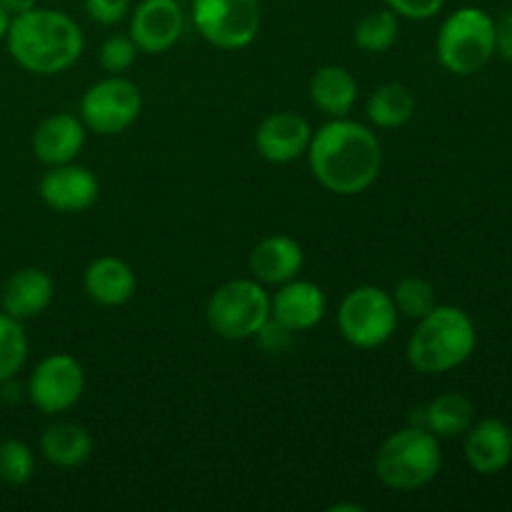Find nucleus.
<instances>
[{"label": "nucleus", "instance_id": "473e14b6", "mask_svg": "<svg viewBox=\"0 0 512 512\" xmlns=\"http://www.w3.org/2000/svg\"><path fill=\"white\" fill-rule=\"evenodd\" d=\"M0 5H3V8L10 13V18H13V15H20L25 13V10L35 8L38 0H0Z\"/></svg>", "mask_w": 512, "mask_h": 512}, {"label": "nucleus", "instance_id": "c85d7f7f", "mask_svg": "<svg viewBox=\"0 0 512 512\" xmlns=\"http://www.w3.org/2000/svg\"><path fill=\"white\" fill-rule=\"evenodd\" d=\"M390 10H393L398 18L408 20H428L443 10L445 0H385Z\"/></svg>", "mask_w": 512, "mask_h": 512}, {"label": "nucleus", "instance_id": "2eb2a0df", "mask_svg": "<svg viewBox=\"0 0 512 512\" xmlns=\"http://www.w3.org/2000/svg\"><path fill=\"white\" fill-rule=\"evenodd\" d=\"M305 253L300 243L290 235L275 233L260 240L253 248L248 268L260 285H283L298 278L303 270Z\"/></svg>", "mask_w": 512, "mask_h": 512}, {"label": "nucleus", "instance_id": "f8f14e48", "mask_svg": "<svg viewBox=\"0 0 512 512\" xmlns=\"http://www.w3.org/2000/svg\"><path fill=\"white\" fill-rule=\"evenodd\" d=\"M183 30L185 13L178 0H143L130 15V38L150 55L173 48Z\"/></svg>", "mask_w": 512, "mask_h": 512}, {"label": "nucleus", "instance_id": "f704fd0d", "mask_svg": "<svg viewBox=\"0 0 512 512\" xmlns=\"http://www.w3.org/2000/svg\"><path fill=\"white\" fill-rule=\"evenodd\" d=\"M343 510L363 512V508H360V505H333V508H330V512H343Z\"/></svg>", "mask_w": 512, "mask_h": 512}, {"label": "nucleus", "instance_id": "4be33fe9", "mask_svg": "<svg viewBox=\"0 0 512 512\" xmlns=\"http://www.w3.org/2000/svg\"><path fill=\"white\" fill-rule=\"evenodd\" d=\"M475 420V405L463 393H445L413 415V425H423L435 438H455L468 433Z\"/></svg>", "mask_w": 512, "mask_h": 512}, {"label": "nucleus", "instance_id": "2f4dec72", "mask_svg": "<svg viewBox=\"0 0 512 512\" xmlns=\"http://www.w3.org/2000/svg\"><path fill=\"white\" fill-rule=\"evenodd\" d=\"M495 50H500V55L512 63V10L503 15L500 23H495Z\"/></svg>", "mask_w": 512, "mask_h": 512}, {"label": "nucleus", "instance_id": "423d86ee", "mask_svg": "<svg viewBox=\"0 0 512 512\" xmlns=\"http://www.w3.org/2000/svg\"><path fill=\"white\" fill-rule=\"evenodd\" d=\"M435 48L450 73H478L495 55V20L480 8L455 10L440 28Z\"/></svg>", "mask_w": 512, "mask_h": 512}, {"label": "nucleus", "instance_id": "ddd939ff", "mask_svg": "<svg viewBox=\"0 0 512 512\" xmlns=\"http://www.w3.org/2000/svg\"><path fill=\"white\" fill-rule=\"evenodd\" d=\"M313 140V128L298 113H273L255 130V148L268 163L283 165L303 158Z\"/></svg>", "mask_w": 512, "mask_h": 512}, {"label": "nucleus", "instance_id": "5701e85b", "mask_svg": "<svg viewBox=\"0 0 512 512\" xmlns=\"http://www.w3.org/2000/svg\"><path fill=\"white\" fill-rule=\"evenodd\" d=\"M415 115V98L403 83H385L370 95L368 120L375 128H400Z\"/></svg>", "mask_w": 512, "mask_h": 512}, {"label": "nucleus", "instance_id": "4468645a", "mask_svg": "<svg viewBox=\"0 0 512 512\" xmlns=\"http://www.w3.org/2000/svg\"><path fill=\"white\" fill-rule=\"evenodd\" d=\"M325 308H328V300H325L323 288L310 280H288L270 298V318L283 323L293 333H305L320 325V320L325 318Z\"/></svg>", "mask_w": 512, "mask_h": 512}, {"label": "nucleus", "instance_id": "aec40b11", "mask_svg": "<svg viewBox=\"0 0 512 512\" xmlns=\"http://www.w3.org/2000/svg\"><path fill=\"white\" fill-rule=\"evenodd\" d=\"M310 100L328 118H348L358 100V83L343 65H323L310 78Z\"/></svg>", "mask_w": 512, "mask_h": 512}, {"label": "nucleus", "instance_id": "393cba45", "mask_svg": "<svg viewBox=\"0 0 512 512\" xmlns=\"http://www.w3.org/2000/svg\"><path fill=\"white\" fill-rule=\"evenodd\" d=\"M28 360V338L20 320L0 310V383L15 378Z\"/></svg>", "mask_w": 512, "mask_h": 512}, {"label": "nucleus", "instance_id": "f03ea898", "mask_svg": "<svg viewBox=\"0 0 512 512\" xmlns=\"http://www.w3.org/2000/svg\"><path fill=\"white\" fill-rule=\"evenodd\" d=\"M5 43L10 58L35 75L65 73L85 48L83 30L68 13L38 5L10 18Z\"/></svg>", "mask_w": 512, "mask_h": 512}, {"label": "nucleus", "instance_id": "0eeeda50", "mask_svg": "<svg viewBox=\"0 0 512 512\" xmlns=\"http://www.w3.org/2000/svg\"><path fill=\"white\" fill-rule=\"evenodd\" d=\"M338 328L355 348H380L393 338L398 328V308L393 295L375 285H360L350 290L340 303Z\"/></svg>", "mask_w": 512, "mask_h": 512}, {"label": "nucleus", "instance_id": "b1692460", "mask_svg": "<svg viewBox=\"0 0 512 512\" xmlns=\"http://www.w3.org/2000/svg\"><path fill=\"white\" fill-rule=\"evenodd\" d=\"M398 40V15L390 8L373 10L355 25V45L370 55L388 53Z\"/></svg>", "mask_w": 512, "mask_h": 512}, {"label": "nucleus", "instance_id": "a878e982", "mask_svg": "<svg viewBox=\"0 0 512 512\" xmlns=\"http://www.w3.org/2000/svg\"><path fill=\"white\" fill-rule=\"evenodd\" d=\"M393 303L400 315L410 320H420L435 308V288L423 278H403L393 290Z\"/></svg>", "mask_w": 512, "mask_h": 512}, {"label": "nucleus", "instance_id": "cd10ccee", "mask_svg": "<svg viewBox=\"0 0 512 512\" xmlns=\"http://www.w3.org/2000/svg\"><path fill=\"white\" fill-rule=\"evenodd\" d=\"M138 45L133 43L130 35H110L103 45H100V65H103L105 73L120 75L125 70L133 68L135 58H138Z\"/></svg>", "mask_w": 512, "mask_h": 512}, {"label": "nucleus", "instance_id": "9b49d317", "mask_svg": "<svg viewBox=\"0 0 512 512\" xmlns=\"http://www.w3.org/2000/svg\"><path fill=\"white\" fill-rule=\"evenodd\" d=\"M40 198L55 213H83L93 208L100 195V183L95 173L85 165L63 163L50 165L40 178Z\"/></svg>", "mask_w": 512, "mask_h": 512}, {"label": "nucleus", "instance_id": "20e7f679", "mask_svg": "<svg viewBox=\"0 0 512 512\" xmlns=\"http://www.w3.org/2000/svg\"><path fill=\"white\" fill-rule=\"evenodd\" d=\"M443 465L440 443L423 425H408L390 435L375 453V475L390 490H420L433 483Z\"/></svg>", "mask_w": 512, "mask_h": 512}, {"label": "nucleus", "instance_id": "6e6552de", "mask_svg": "<svg viewBox=\"0 0 512 512\" xmlns=\"http://www.w3.org/2000/svg\"><path fill=\"white\" fill-rule=\"evenodd\" d=\"M190 15L198 33L220 50L248 48L260 33V0H193Z\"/></svg>", "mask_w": 512, "mask_h": 512}, {"label": "nucleus", "instance_id": "f257e3e1", "mask_svg": "<svg viewBox=\"0 0 512 512\" xmlns=\"http://www.w3.org/2000/svg\"><path fill=\"white\" fill-rule=\"evenodd\" d=\"M305 155L313 178L335 195L365 193L378 180L383 165L378 135L348 118H333L313 133Z\"/></svg>", "mask_w": 512, "mask_h": 512}, {"label": "nucleus", "instance_id": "a211bd4d", "mask_svg": "<svg viewBox=\"0 0 512 512\" xmlns=\"http://www.w3.org/2000/svg\"><path fill=\"white\" fill-rule=\"evenodd\" d=\"M465 458L480 475H495L505 470L512 460V433L500 420H480L470 425L465 438Z\"/></svg>", "mask_w": 512, "mask_h": 512}, {"label": "nucleus", "instance_id": "bb28decb", "mask_svg": "<svg viewBox=\"0 0 512 512\" xmlns=\"http://www.w3.org/2000/svg\"><path fill=\"white\" fill-rule=\"evenodd\" d=\"M35 473L33 450L23 440H5L0 443V480L13 488L28 483Z\"/></svg>", "mask_w": 512, "mask_h": 512}, {"label": "nucleus", "instance_id": "412c9836", "mask_svg": "<svg viewBox=\"0 0 512 512\" xmlns=\"http://www.w3.org/2000/svg\"><path fill=\"white\" fill-rule=\"evenodd\" d=\"M40 453L55 468H78L93 455V438L83 425L58 420L40 435Z\"/></svg>", "mask_w": 512, "mask_h": 512}, {"label": "nucleus", "instance_id": "c756f323", "mask_svg": "<svg viewBox=\"0 0 512 512\" xmlns=\"http://www.w3.org/2000/svg\"><path fill=\"white\" fill-rule=\"evenodd\" d=\"M85 13L100 25H115L130 13V0H85Z\"/></svg>", "mask_w": 512, "mask_h": 512}, {"label": "nucleus", "instance_id": "7ed1b4c3", "mask_svg": "<svg viewBox=\"0 0 512 512\" xmlns=\"http://www.w3.org/2000/svg\"><path fill=\"white\" fill-rule=\"evenodd\" d=\"M478 335L468 315L453 305H435L408 340V363L423 375H440L458 368L473 355Z\"/></svg>", "mask_w": 512, "mask_h": 512}, {"label": "nucleus", "instance_id": "f3484780", "mask_svg": "<svg viewBox=\"0 0 512 512\" xmlns=\"http://www.w3.org/2000/svg\"><path fill=\"white\" fill-rule=\"evenodd\" d=\"M55 283L45 270L40 268H23L15 270L3 285V295H0V305L8 315L15 320H30L38 318L40 313L48 310L53 303Z\"/></svg>", "mask_w": 512, "mask_h": 512}, {"label": "nucleus", "instance_id": "72a5a7b5", "mask_svg": "<svg viewBox=\"0 0 512 512\" xmlns=\"http://www.w3.org/2000/svg\"><path fill=\"white\" fill-rule=\"evenodd\" d=\"M8 28H10V13L0 5V43H3L5 35H8Z\"/></svg>", "mask_w": 512, "mask_h": 512}, {"label": "nucleus", "instance_id": "9d476101", "mask_svg": "<svg viewBox=\"0 0 512 512\" xmlns=\"http://www.w3.org/2000/svg\"><path fill=\"white\" fill-rule=\"evenodd\" d=\"M85 390V370L73 355L53 353L40 360L28 378V400L43 415L68 413Z\"/></svg>", "mask_w": 512, "mask_h": 512}, {"label": "nucleus", "instance_id": "dca6fc26", "mask_svg": "<svg viewBox=\"0 0 512 512\" xmlns=\"http://www.w3.org/2000/svg\"><path fill=\"white\" fill-rule=\"evenodd\" d=\"M85 145L83 120L70 113H55L45 118L33 133V153L40 163H73Z\"/></svg>", "mask_w": 512, "mask_h": 512}, {"label": "nucleus", "instance_id": "6ab92c4d", "mask_svg": "<svg viewBox=\"0 0 512 512\" xmlns=\"http://www.w3.org/2000/svg\"><path fill=\"white\" fill-rule=\"evenodd\" d=\"M85 293L103 308L125 305L135 293V273L125 260L115 255H103L93 260L83 275Z\"/></svg>", "mask_w": 512, "mask_h": 512}, {"label": "nucleus", "instance_id": "1a4fd4ad", "mask_svg": "<svg viewBox=\"0 0 512 512\" xmlns=\"http://www.w3.org/2000/svg\"><path fill=\"white\" fill-rule=\"evenodd\" d=\"M143 110V95L133 80L110 75L90 85L80 100V120L98 135H118L138 120Z\"/></svg>", "mask_w": 512, "mask_h": 512}, {"label": "nucleus", "instance_id": "39448f33", "mask_svg": "<svg viewBox=\"0 0 512 512\" xmlns=\"http://www.w3.org/2000/svg\"><path fill=\"white\" fill-rule=\"evenodd\" d=\"M208 328L223 340H250L270 320V295L255 278L228 280L205 308Z\"/></svg>", "mask_w": 512, "mask_h": 512}, {"label": "nucleus", "instance_id": "7c9ffc66", "mask_svg": "<svg viewBox=\"0 0 512 512\" xmlns=\"http://www.w3.org/2000/svg\"><path fill=\"white\" fill-rule=\"evenodd\" d=\"M293 335V330H288L283 323L270 318L255 338H258L260 348L268 350V353H285L290 348V343H293Z\"/></svg>", "mask_w": 512, "mask_h": 512}]
</instances>
